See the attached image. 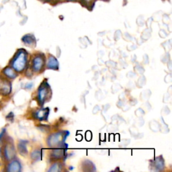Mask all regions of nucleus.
<instances>
[{
	"mask_svg": "<svg viewBox=\"0 0 172 172\" xmlns=\"http://www.w3.org/2000/svg\"><path fill=\"white\" fill-rule=\"evenodd\" d=\"M65 139V134L63 133H58L53 134L48 139V144L50 146H57Z\"/></svg>",
	"mask_w": 172,
	"mask_h": 172,
	"instance_id": "nucleus-2",
	"label": "nucleus"
},
{
	"mask_svg": "<svg viewBox=\"0 0 172 172\" xmlns=\"http://www.w3.org/2000/svg\"><path fill=\"white\" fill-rule=\"evenodd\" d=\"M104 1H107V0H104Z\"/></svg>",
	"mask_w": 172,
	"mask_h": 172,
	"instance_id": "nucleus-20",
	"label": "nucleus"
},
{
	"mask_svg": "<svg viewBox=\"0 0 172 172\" xmlns=\"http://www.w3.org/2000/svg\"><path fill=\"white\" fill-rule=\"evenodd\" d=\"M42 1H47V0H42Z\"/></svg>",
	"mask_w": 172,
	"mask_h": 172,
	"instance_id": "nucleus-19",
	"label": "nucleus"
},
{
	"mask_svg": "<svg viewBox=\"0 0 172 172\" xmlns=\"http://www.w3.org/2000/svg\"><path fill=\"white\" fill-rule=\"evenodd\" d=\"M22 41L26 45L29 46H32L33 44H35V38L32 34H26L22 38Z\"/></svg>",
	"mask_w": 172,
	"mask_h": 172,
	"instance_id": "nucleus-9",
	"label": "nucleus"
},
{
	"mask_svg": "<svg viewBox=\"0 0 172 172\" xmlns=\"http://www.w3.org/2000/svg\"><path fill=\"white\" fill-rule=\"evenodd\" d=\"M27 62V53L24 49H20L15 54L12 61V66L18 72H21L26 67Z\"/></svg>",
	"mask_w": 172,
	"mask_h": 172,
	"instance_id": "nucleus-1",
	"label": "nucleus"
},
{
	"mask_svg": "<svg viewBox=\"0 0 172 172\" xmlns=\"http://www.w3.org/2000/svg\"><path fill=\"white\" fill-rule=\"evenodd\" d=\"M67 1H75V0H66Z\"/></svg>",
	"mask_w": 172,
	"mask_h": 172,
	"instance_id": "nucleus-18",
	"label": "nucleus"
},
{
	"mask_svg": "<svg viewBox=\"0 0 172 172\" xmlns=\"http://www.w3.org/2000/svg\"><path fill=\"white\" fill-rule=\"evenodd\" d=\"M3 72L6 77L8 78H10V79H14L17 77L16 73L15 72L14 69H12L11 67H6L4 69Z\"/></svg>",
	"mask_w": 172,
	"mask_h": 172,
	"instance_id": "nucleus-11",
	"label": "nucleus"
},
{
	"mask_svg": "<svg viewBox=\"0 0 172 172\" xmlns=\"http://www.w3.org/2000/svg\"><path fill=\"white\" fill-rule=\"evenodd\" d=\"M48 93L49 86L46 83H44L40 87L39 89V91H38V98H39L40 103L41 104H44V101L47 98Z\"/></svg>",
	"mask_w": 172,
	"mask_h": 172,
	"instance_id": "nucleus-3",
	"label": "nucleus"
},
{
	"mask_svg": "<svg viewBox=\"0 0 172 172\" xmlns=\"http://www.w3.org/2000/svg\"><path fill=\"white\" fill-rule=\"evenodd\" d=\"M44 64V55H39L34 58L32 61V69L36 72H39L43 67Z\"/></svg>",
	"mask_w": 172,
	"mask_h": 172,
	"instance_id": "nucleus-5",
	"label": "nucleus"
},
{
	"mask_svg": "<svg viewBox=\"0 0 172 172\" xmlns=\"http://www.w3.org/2000/svg\"><path fill=\"white\" fill-rule=\"evenodd\" d=\"M4 156H5V157L8 160H11L14 157L15 154L14 147H13L12 145H10V144L6 145L5 148H4Z\"/></svg>",
	"mask_w": 172,
	"mask_h": 172,
	"instance_id": "nucleus-6",
	"label": "nucleus"
},
{
	"mask_svg": "<svg viewBox=\"0 0 172 172\" xmlns=\"http://www.w3.org/2000/svg\"><path fill=\"white\" fill-rule=\"evenodd\" d=\"M47 67L48 69H55V70H57L58 68H59V63H58L57 60L53 56H50L48 57L47 62Z\"/></svg>",
	"mask_w": 172,
	"mask_h": 172,
	"instance_id": "nucleus-8",
	"label": "nucleus"
},
{
	"mask_svg": "<svg viewBox=\"0 0 172 172\" xmlns=\"http://www.w3.org/2000/svg\"><path fill=\"white\" fill-rule=\"evenodd\" d=\"M49 112V110L48 108H44V109H41L39 111H37V112L35 113V117L37 118V119L42 120L44 119H46L48 117Z\"/></svg>",
	"mask_w": 172,
	"mask_h": 172,
	"instance_id": "nucleus-10",
	"label": "nucleus"
},
{
	"mask_svg": "<svg viewBox=\"0 0 172 172\" xmlns=\"http://www.w3.org/2000/svg\"><path fill=\"white\" fill-rule=\"evenodd\" d=\"M90 133V132L88 131V133H86V137L87 140H90V139L91 138V134H90V135H89Z\"/></svg>",
	"mask_w": 172,
	"mask_h": 172,
	"instance_id": "nucleus-15",
	"label": "nucleus"
},
{
	"mask_svg": "<svg viewBox=\"0 0 172 172\" xmlns=\"http://www.w3.org/2000/svg\"><path fill=\"white\" fill-rule=\"evenodd\" d=\"M155 166H157V168L161 169V167H164V161L161 160V159L160 157L157 158L155 161Z\"/></svg>",
	"mask_w": 172,
	"mask_h": 172,
	"instance_id": "nucleus-14",
	"label": "nucleus"
},
{
	"mask_svg": "<svg viewBox=\"0 0 172 172\" xmlns=\"http://www.w3.org/2000/svg\"><path fill=\"white\" fill-rule=\"evenodd\" d=\"M65 150L63 149H57L52 151L51 156L55 159H61L64 156Z\"/></svg>",
	"mask_w": 172,
	"mask_h": 172,
	"instance_id": "nucleus-12",
	"label": "nucleus"
},
{
	"mask_svg": "<svg viewBox=\"0 0 172 172\" xmlns=\"http://www.w3.org/2000/svg\"><path fill=\"white\" fill-rule=\"evenodd\" d=\"M91 1H92V0H82V2H84V3L86 4H89L91 3Z\"/></svg>",
	"mask_w": 172,
	"mask_h": 172,
	"instance_id": "nucleus-17",
	"label": "nucleus"
},
{
	"mask_svg": "<svg viewBox=\"0 0 172 172\" xmlns=\"http://www.w3.org/2000/svg\"><path fill=\"white\" fill-rule=\"evenodd\" d=\"M21 170V165L18 161H12L8 166V171L10 172H17Z\"/></svg>",
	"mask_w": 172,
	"mask_h": 172,
	"instance_id": "nucleus-7",
	"label": "nucleus"
},
{
	"mask_svg": "<svg viewBox=\"0 0 172 172\" xmlns=\"http://www.w3.org/2000/svg\"><path fill=\"white\" fill-rule=\"evenodd\" d=\"M26 141L21 140L18 144V150L20 151V154H22V155H25L27 154V149H26Z\"/></svg>",
	"mask_w": 172,
	"mask_h": 172,
	"instance_id": "nucleus-13",
	"label": "nucleus"
},
{
	"mask_svg": "<svg viewBox=\"0 0 172 172\" xmlns=\"http://www.w3.org/2000/svg\"><path fill=\"white\" fill-rule=\"evenodd\" d=\"M12 91V85L8 79L0 76V93L4 95H8Z\"/></svg>",
	"mask_w": 172,
	"mask_h": 172,
	"instance_id": "nucleus-4",
	"label": "nucleus"
},
{
	"mask_svg": "<svg viewBox=\"0 0 172 172\" xmlns=\"http://www.w3.org/2000/svg\"><path fill=\"white\" fill-rule=\"evenodd\" d=\"M5 132H6V129L4 128L3 130H2V131L1 132V133H0V140H1V138L4 137V134H5Z\"/></svg>",
	"mask_w": 172,
	"mask_h": 172,
	"instance_id": "nucleus-16",
	"label": "nucleus"
}]
</instances>
